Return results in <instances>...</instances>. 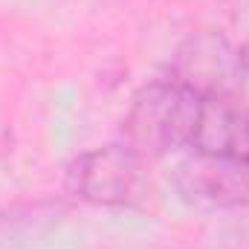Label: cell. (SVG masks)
<instances>
[{
  "label": "cell",
  "instance_id": "cell-7",
  "mask_svg": "<svg viewBox=\"0 0 249 249\" xmlns=\"http://www.w3.org/2000/svg\"><path fill=\"white\" fill-rule=\"evenodd\" d=\"M241 55H244V64H247V70H249V38H247V44L241 47Z\"/></svg>",
  "mask_w": 249,
  "mask_h": 249
},
{
  "label": "cell",
  "instance_id": "cell-1",
  "mask_svg": "<svg viewBox=\"0 0 249 249\" xmlns=\"http://www.w3.org/2000/svg\"><path fill=\"white\" fill-rule=\"evenodd\" d=\"M203 113V99L180 81L160 78L142 84L122 119L124 145H130L145 160L165 157L177 148H191Z\"/></svg>",
  "mask_w": 249,
  "mask_h": 249
},
{
  "label": "cell",
  "instance_id": "cell-4",
  "mask_svg": "<svg viewBox=\"0 0 249 249\" xmlns=\"http://www.w3.org/2000/svg\"><path fill=\"white\" fill-rule=\"evenodd\" d=\"M194 154L249 165V107L241 99H203V113L191 139Z\"/></svg>",
  "mask_w": 249,
  "mask_h": 249
},
{
  "label": "cell",
  "instance_id": "cell-3",
  "mask_svg": "<svg viewBox=\"0 0 249 249\" xmlns=\"http://www.w3.org/2000/svg\"><path fill=\"white\" fill-rule=\"evenodd\" d=\"M247 72L241 47L209 29L188 35L171 58V78L200 99H241Z\"/></svg>",
  "mask_w": 249,
  "mask_h": 249
},
{
  "label": "cell",
  "instance_id": "cell-6",
  "mask_svg": "<svg viewBox=\"0 0 249 249\" xmlns=\"http://www.w3.org/2000/svg\"><path fill=\"white\" fill-rule=\"evenodd\" d=\"M220 249H249V203L226 209V217L217 226Z\"/></svg>",
  "mask_w": 249,
  "mask_h": 249
},
{
  "label": "cell",
  "instance_id": "cell-5",
  "mask_svg": "<svg viewBox=\"0 0 249 249\" xmlns=\"http://www.w3.org/2000/svg\"><path fill=\"white\" fill-rule=\"evenodd\" d=\"M177 186L183 194L232 209V206L249 203V165L235 160L194 154V160L177 165Z\"/></svg>",
  "mask_w": 249,
  "mask_h": 249
},
{
  "label": "cell",
  "instance_id": "cell-2",
  "mask_svg": "<svg viewBox=\"0 0 249 249\" xmlns=\"http://www.w3.org/2000/svg\"><path fill=\"white\" fill-rule=\"evenodd\" d=\"M145 162L130 145H102L67 162L64 188L93 206H136L148 194Z\"/></svg>",
  "mask_w": 249,
  "mask_h": 249
}]
</instances>
